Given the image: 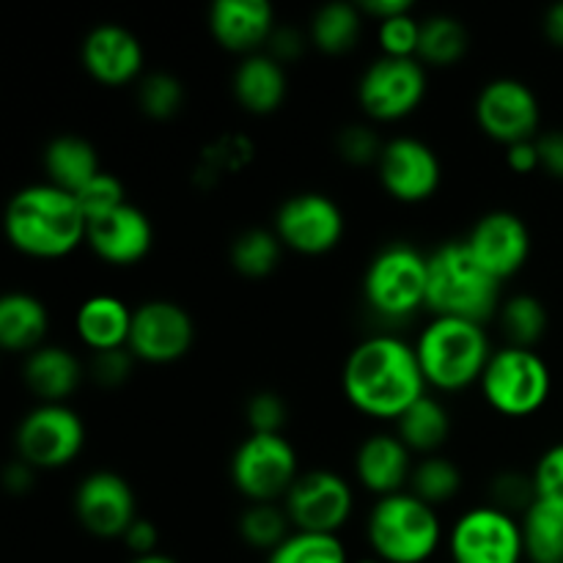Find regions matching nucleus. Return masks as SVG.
Masks as SVG:
<instances>
[{
	"instance_id": "obj_5",
	"label": "nucleus",
	"mask_w": 563,
	"mask_h": 563,
	"mask_svg": "<svg viewBox=\"0 0 563 563\" xmlns=\"http://www.w3.org/2000/svg\"><path fill=\"white\" fill-rule=\"evenodd\" d=\"M366 539L383 563H427L443 544L440 511L407 493L379 498L366 520Z\"/></svg>"
},
{
	"instance_id": "obj_51",
	"label": "nucleus",
	"mask_w": 563,
	"mask_h": 563,
	"mask_svg": "<svg viewBox=\"0 0 563 563\" xmlns=\"http://www.w3.org/2000/svg\"><path fill=\"white\" fill-rule=\"evenodd\" d=\"M357 5H361L363 16H374L377 22L394 20V16L416 11V5H412L410 0H363V3H357Z\"/></svg>"
},
{
	"instance_id": "obj_38",
	"label": "nucleus",
	"mask_w": 563,
	"mask_h": 563,
	"mask_svg": "<svg viewBox=\"0 0 563 563\" xmlns=\"http://www.w3.org/2000/svg\"><path fill=\"white\" fill-rule=\"evenodd\" d=\"M267 563H350V555L339 537L295 531L267 555Z\"/></svg>"
},
{
	"instance_id": "obj_40",
	"label": "nucleus",
	"mask_w": 563,
	"mask_h": 563,
	"mask_svg": "<svg viewBox=\"0 0 563 563\" xmlns=\"http://www.w3.org/2000/svg\"><path fill=\"white\" fill-rule=\"evenodd\" d=\"M383 148L385 141L372 124H346L335 135V152L346 165H355V168H368V165L377 168Z\"/></svg>"
},
{
	"instance_id": "obj_10",
	"label": "nucleus",
	"mask_w": 563,
	"mask_h": 563,
	"mask_svg": "<svg viewBox=\"0 0 563 563\" xmlns=\"http://www.w3.org/2000/svg\"><path fill=\"white\" fill-rule=\"evenodd\" d=\"M427 91L429 77L421 60L379 55L357 80V104L377 124H394L416 113Z\"/></svg>"
},
{
	"instance_id": "obj_13",
	"label": "nucleus",
	"mask_w": 563,
	"mask_h": 563,
	"mask_svg": "<svg viewBox=\"0 0 563 563\" xmlns=\"http://www.w3.org/2000/svg\"><path fill=\"white\" fill-rule=\"evenodd\" d=\"M273 231L286 251L300 256H324L344 240L346 220L339 203L317 190L295 192L275 212Z\"/></svg>"
},
{
	"instance_id": "obj_43",
	"label": "nucleus",
	"mask_w": 563,
	"mask_h": 563,
	"mask_svg": "<svg viewBox=\"0 0 563 563\" xmlns=\"http://www.w3.org/2000/svg\"><path fill=\"white\" fill-rule=\"evenodd\" d=\"M245 421L251 434H284L289 421V405L275 390H258L247 399Z\"/></svg>"
},
{
	"instance_id": "obj_36",
	"label": "nucleus",
	"mask_w": 563,
	"mask_h": 563,
	"mask_svg": "<svg viewBox=\"0 0 563 563\" xmlns=\"http://www.w3.org/2000/svg\"><path fill=\"white\" fill-rule=\"evenodd\" d=\"M410 489L416 498H421L423 504L440 509L443 504H451L456 495L462 493V471L456 467V462H451L449 456H423L416 462L410 476Z\"/></svg>"
},
{
	"instance_id": "obj_28",
	"label": "nucleus",
	"mask_w": 563,
	"mask_h": 563,
	"mask_svg": "<svg viewBox=\"0 0 563 563\" xmlns=\"http://www.w3.org/2000/svg\"><path fill=\"white\" fill-rule=\"evenodd\" d=\"M396 434L412 456L418 454L423 460V456L440 454V449L451 438L449 407L438 396H421L416 405L401 412V418L396 421Z\"/></svg>"
},
{
	"instance_id": "obj_21",
	"label": "nucleus",
	"mask_w": 563,
	"mask_h": 563,
	"mask_svg": "<svg viewBox=\"0 0 563 563\" xmlns=\"http://www.w3.org/2000/svg\"><path fill=\"white\" fill-rule=\"evenodd\" d=\"M275 9L267 0H214L209 5V33L229 53L256 55L275 33Z\"/></svg>"
},
{
	"instance_id": "obj_48",
	"label": "nucleus",
	"mask_w": 563,
	"mask_h": 563,
	"mask_svg": "<svg viewBox=\"0 0 563 563\" xmlns=\"http://www.w3.org/2000/svg\"><path fill=\"white\" fill-rule=\"evenodd\" d=\"M537 148H539V163H542L544 174L563 181V130L539 132Z\"/></svg>"
},
{
	"instance_id": "obj_52",
	"label": "nucleus",
	"mask_w": 563,
	"mask_h": 563,
	"mask_svg": "<svg viewBox=\"0 0 563 563\" xmlns=\"http://www.w3.org/2000/svg\"><path fill=\"white\" fill-rule=\"evenodd\" d=\"M542 31L553 47L563 49V0L561 3H553L548 11H544Z\"/></svg>"
},
{
	"instance_id": "obj_19",
	"label": "nucleus",
	"mask_w": 563,
	"mask_h": 563,
	"mask_svg": "<svg viewBox=\"0 0 563 563\" xmlns=\"http://www.w3.org/2000/svg\"><path fill=\"white\" fill-rule=\"evenodd\" d=\"M82 69L108 88L130 86L141 77L146 53L143 44L130 27L115 25V22H102L91 27L80 44Z\"/></svg>"
},
{
	"instance_id": "obj_31",
	"label": "nucleus",
	"mask_w": 563,
	"mask_h": 563,
	"mask_svg": "<svg viewBox=\"0 0 563 563\" xmlns=\"http://www.w3.org/2000/svg\"><path fill=\"white\" fill-rule=\"evenodd\" d=\"M526 561L531 563H563V506L537 500L520 517Z\"/></svg>"
},
{
	"instance_id": "obj_14",
	"label": "nucleus",
	"mask_w": 563,
	"mask_h": 563,
	"mask_svg": "<svg viewBox=\"0 0 563 563\" xmlns=\"http://www.w3.org/2000/svg\"><path fill=\"white\" fill-rule=\"evenodd\" d=\"M476 124L489 141L515 146L533 141L542 124V104L533 88L517 77H495L484 82L473 104Z\"/></svg>"
},
{
	"instance_id": "obj_4",
	"label": "nucleus",
	"mask_w": 563,
	"mask_h": 563,
	"mask_svg": "<svg viewBox=\"0 0 563 563\" xmlns=\"http://www.w3.org/2000/svg\"><path fill=\"white\" fill-rule=\"evenodd\" d=\"M416 352L429 388L456 394L482 383L495 350L484 324L456 317H432L418 335Z\"/></svg>"
},
{
	"instance_id": "obj_27",
	"label": "nucleus",
	"mask_w": 563,
	"mask_h": 563,
	"mask_svg": "<svg viewBox=\"0 0 563 563\" xmlns=\"http://www.w3.org/2000/svg\"><path fill=\"white\" fill-rule=\"evenodd\" d=\"M42 165L49 185L60 187V190L71 192V196H77L88 181H93L102 174L93 143L80 135H69V132L53 137L44 146Z\"/></svg>"
},
{
	"instance_id": "obj_8",
	"label": "nucleus",
	"mask_w": 563,
	"mask_h": 563,
	"mask_svg": "<svg viewBox=\"0 0 563 563\" xmlns=\"http://www.w3.org/2000/svg\"><path fill=\"white\" fill-rule=\"evenodd\" d=\"M229 473L247 504H280L300 478V460L284 434H247L231 456Z\"/></svg>"
},
{
	"instance_id": "obj_16",
	"label": "nucleus",
	"mask_w": 563,
	"mask_h": 563,
	"mask_svg": "<svg viewBox=\"0 0 563 563\" xmlns=\"http://www.w3.org/2000/svg\"><path fill=\"white\" fill-rule=\"evenodd\" d=\"M383 190L399 203H423L443 185V163L427 141L396 135L385 141L377 163Z\"/></svg>"
},
{
	"instance_id": "obj_3",
	"label": "nucleus",
	"mask_w": 563,
	"mask_h": 563,
	"mask_svg": "<svg viewBox=\"0 0 563 563\" xmlns=\"http://www.w3.org/2000/svg\"><path fill=\"white\" fill-rule=\"evenodd\" d=\"M495 280L467 251L465 240H449L429 253L427 311L432 317H456L484 324L498 317L504 302Z\"/></svg>"
},
{
	"instance_id": "obj_7",
	"label": "nucleus",
	"mask_w": 563,
	"mask_h": 563,
	"mask_svg": "<svg viewBox=\"0 0 563 563\" xmlns=\"http://www.w3.org/2000/svg\"><path fill=\"white\" fill-rule=\"evenodd\" d=\"M478 388L498 416L528 418L548 405L553 374L537 350L506 344L493 352Z\"/></svg>"
},
{
	"instance_id": "obj_6",
	"label": "nucleus",
	"mask_w": 563,
	"mask_h": 563,
	"mask_svg": "<svg viewBox=\"0 0 563 563\" xmlns=\"http://www.w3.org/2000/svg\"><path fill=\"white\" fill-rule=\"evenodd\" d=\"M429 253L410 242H388L379 247L363 273V300L377 319L388 324L410 322L427 308Z\"/></svg>"
},
{
	"instance_id": "obj_49",
	"label": "nucleus",
	"mask_w": 563,
	"mask_h": 563,
	"mask_svg": "<svg viewBox=\"0 0 563 563\" xmlns=\"http://www.w3.org/2000/svg\"><path fill=\"white\" fill-rule=\"evenodd\" d=\"M506 165H509L515 174H533V170H542V163H539V148L537 137L533 141H520L515 146H506Z\"/></svg>"
},
{
	"instance_id": "obj_22",
	"label": "nucleus",
	"mask_w": 563,
	"mask_h": 563,
	"mask_svg": "<svg viewBox=\"0 0 563 563\" xmlns=\"http://www.w3.org/2000/svg\"><path fill=\"white\" fill-rule=\"evenodd\" d=\"M410 449L396 432H374L357 445L355 451V478L374 498L407 493L412 476Z\"/></svg>"
},
{
	"instance_id": "obj_23",
	"label": "nucleus",
	"mask_w": 563,
	"mask_h": 563,
	"mask_svg": "<svg viewBox=\"0 0 563 563\" xmlns=\"http://www.w3.org/2000/svg\"><path fill=\"white\" fill-rule=\"evenodd\" d=\"M82 374L86 368L80 357L58 344L38 346L22 363L25 388L36 396L38 405H66V399L80 388Z\"/></svg>"
},
{
	"instance_id": "obj_39",
	"label": "nucleus",
	"mask_w": 563,
	"mask_h": 563,
	"mask_svg": "<svg viewBox=\"0 0 563 563\" xmlns=\"http://www.w3.org/2000/svg\"><path fill=\"white\" fill-rule=\"evenodd\" d=\"M533 504H537V487L531 473L504 471L489 482V506L495 509L522 517Z\"/></svg>"
},
{
	"instance_id": "obj_50",
	"label": "nucleus",
	"mask_w": 563,
	"mask_h": 563,
	"mask_svg": "<svg viewBox=\"0 0 563 563\" xmlns=\"http://www.w3.org/2000/svg\"><path fill=\"white\" fill-rule=\"evenodd\" d=\"M33 484H36V467H31L27 462H22L20 456H14L3 471L5 493L27 495L33 489Z\"/></svg>"
},
{
	"instance_id": "obj_37",
	"label": "nucleus",
	"mask_w": 563,
	"mask_h": 563,
	"mask_svg": "<svg viewBox=\"0 0 563 563\" xmlns=\"http://www.w3.org/2000/svg\"><path fill=\"white\" fill-rule=\"evenodd\" d=\"M137 108L152 121H170L185 108V82L170 71H152L137 82Z\"/></svg>"
},
{
	"instance_id": "obj_29",
	"label": "nucleus",
	"mask_w": 563,
	"mask_h": 563,
	"mask_svg": "<svg viewBox=\"0 0 563 563\" xmlns=\"http://www.w3.org/2000/svg\"><path fill=\"white\" fill-rule=\"evenodd\" d=\"M363 33L361 5L333 0L317 9L308 25V38L324 55H346L357 47Z\"/></svg>"
},
{
	"instance_id": "obj_9",
	"label": "nucleus",
	"mask_w": 563,
	"mask_h": 563,
	"mask_svg": "<svg viewBox=\"0 0 563 563\" xmlns=\"http://www.w3.org/2000/svg\"><path fill=\"white\" fill-rule=\"evenodd\" d=\"M86 449V423L69 405H36L14 429V451L36 471H60Z\"/></svg>"
},
{
	"instance_id": "obj_32",
	"label": "nucleus",
	"mask_w": 563,
	"mask_h": 563,
	"mask_svg": "<svg viewBox=\"0 0 563 563\" xmlns=\"http://www.w3.org/2000/svg\"><path fill=\"white\" fill-rule=\"evenodd\" d=\"M498 322L504 335L509 339V346L533 350V346L544 339V333H548L550 313L548 306H544L537 295L517 291V295L506 297V300L500 302Z\"/></svg>"
},
{
	"instance_id": "obj_18",
	"label": "nucleus",
	"mask_w": 563,
	"mask_h": 563,
	"mask_svg": "<svg viewBox=\"0 0 563 563\" xmlns=\"http://www.w3.org/2000/svg\"><path fill=\"white\" fill-rule=\"evenodd\" d=\"M467 251L495 280H509L528 264L533 251V236L526 220L509 209H493L473 223L465 236Z\"/></svg>"
},
{
	"instance_id": "obj_33",
	"label": "nucleus",
	"mask_w": 563,
	"mask_h": 563,
	"mask_svg": "<svg viewBox=\"0 0 563 563\" xmlns=\"http://www.w3.org/2000/svg\"><path fill=\"white\" fill-rule=\"evenodd\" d=\"M284 256V242L273 229H245L234 236L229 247V262L242 278H267L278 269Z\"/></svg>"
},
{
	"instance_id": "obj_30",
	"label": "nucleus",
	"mask_w": 563,
	"mask_h": 563,
	"mask_svg": "<svg viewBox=\"0 0 563 563\" xmlns=\"http://www.w3.org/2000/svg\"><path fill=\"white\" fill-rule=\"evenodd\" d=\"M471 33L465 22L451 14H432L421 20V44H418V60L434 69L456 66L467 55Z\"/></svg>"
},
{
	"instance_id": "obj_2",
	"label": "nucleus",
	"mask_w": 563,
	"mask_h": 563,
	"mask_svg": "<svg viewBox=\"0 0 563 563\" xmlns=\"http://www.w3.org/2000/svg\"><path fill=\"white\" fill-rule=\"evenodd\" d=\"M3 225L14 251L44 262L75 253L88 234L77 198L49 181L16 190L5 207Z\"/></svg>"
},
{
	"instance_id": "obj_44",
	"label": "nucleus",
	"mask_w": 563,
	"mask_h": 563,
	"mask_svg": "<svg viewBox=\"0 0 563 563\" xmlns=\"http://www.w3.org/2000/svg\"><path fill=\"white\" fill-rule=\"evenodd\" d=\"M533 487H537V500L544 504L563 506V443L550 445L533 465Z\"/></svg>"
},
{
	"instance_id": "obj_46",
	"label": "nucleus",
	"mask_w": 563,
	"mask_h": 563,
	"mask_svg": "<svg viewBox=\"0 0 563 563\" xmlns=\"http://www.w3.org/2000/svg\"><path fill=\"white\" fill-rule=\"evenodd\" d=\"M308 42H311V38H308L306 33L300 31V27L278 25V27H275L273 38H269L267 53L273 55L275 60H280L284 66L295 64V60H300L302 55H306Z\"/></svg>"
},
{
	"instance_id": "obj_42",
	"label": "nucleus",
	"mask_w": 563,
	"mask_h": 563,
	"mask_svg": "<svg viewBox=\"0 0 563 563\" xmlns=\"http://www.w3.org/2000/svg\"><path fill=\"white\" fill-rule=\"evenodd\" d=\"M75 198H77V203H80L86 220L91 223V220H97V218H102V214L113 212V209L124 207L126 190H124V185H121L119 176L102 170V174H99L93 181H88V185L82 187Z\"/></svg>"
},
{
	"instance_id": "obj_53",
	"label": "nucleus",
	"mask_w": 563,
	"mask_h": 563,
	"mask_svg": "<svg viewBox=\"0 0 563 563\" xmlns=\"http://www.w3.org/2000/svg\"><path fill=\"white\" fill-rule=\"evenodd\" d=\"M130 563H179V561L170 559V555L165 553H154V555H143V559H132Z\"/></svg>"
},
{
	"instance_id": "obj_35",
	"label": "nucleus",
	"mask_w": 563,
	"mask_h": 563,
	"mask_svg": "<svg viewBox=\"0 0 563 563\" xmlns=\"http://www.w3.org/2000/svg\"><path fill=\"white\" fill-rule=\"evenodd\" d=\"M253 159V141L245 135H223L218 141L209 143L198 157L196 170H192V181L201 190H212L229 174L245 168Z\"/></svg>"
},
{
	"instance_id": "obj_34",
	"label": "nucleus",
	"mask_w": 563,
	"mask_h": 563,
	"mask_svg": "<svg viewBox=\"0 0 563 563\" xmlns=\"http://www.w3.org/2000/svg\"><path fill=\"white\" fill-rule=\"evenodd\" d=\"M240 539L253 550L273 553L295 533L284 504H247L236 520Z\"/></svg>"
},
{
	"instance_id": "obj_41",
	"label": "nucleus",
	"mask_w": 563,
	"mask_h": 563,
	"mask_svg": "<svg viewBox=\"0 0 563 563\" xmlns=\"http://www.w3.org/2000/svg\"><path fill=\"white\" fill-rule=\"evenodd\" d=\"M377 42L385 58H418L421 20H416V14L410 11V14L377 22Z\"/></svg>"
},
{
	"instance_id": "obj_45",
	"label": "nucleus",
	"mask_w": 563,
	"mask_h": 563,
	"mask_svg": "<svg viewBox=\"0 0 563 563\" xmlns=\"http://www.w3.org/2000/svg\"><path fill=\"white\" fill-rule=\"evenodd\" d=\"M135 363L137 361L130 352V346H124V350L97 352V355H91V363H88V377L99 388H121L132 377V372H135Z\"/></svg>"
},
{
	"instance_id": "obj_25",
	"label": "nucleus",
	"mask_w": 563,
	"mask_h": 563,
	"mask_svg": "<svg viewBox=\"0 0 563 563\" xmlns=\"http://www.w3.org/2000/svg\"><path fill=\"white\" fill-rule=\"evenodd\" d=\"M132 313H135V308H130L115 295L86 297L75 313L77 339L86 350H91V355L124 350L130 344Z\"/></svg>"
},
{
	"instance_id": "obj_26",
	"label": "nucleus",
	"mask_w": 563,
	"mask_h": 563,
	"mask_svg": "<svg viewBox=\"0 0 563 563\" xmlns=\"http://www.w3.org/2000/svg\"><path fill=\"white\" fill-rule=\"evenodd\" d=\"M49 311L31 291H9L0 297V346L31 355L47 344Z\"/></svg>"
},
{
	"instance_id": "obj_20",
	"label": "nucleus",
	"mask_w": 563,
	"mask_h": 563,
	"mask_svg": "<svg viewBox=\"0 0 563 563\" xmlns=\"http://www.w3.org/2000/svg\"><path fill=\"white\" fill-rule=\"evenodd\" d=\"M93 256L113 267H132L143 262L154 247V225L141 207L126 201L124 207L88 223L86 234Z\"/></svg>"
},
{
	"instance_id": "obj_12",
	"label": "nucleus",
	"mask_w": 563,
	"mask_h": 563,
	"mask_svg": "<svg viewBox=\"0 0 563 563\" xmlns=\"http://www.w3.org/2000/svg\"><path fill=\"white\" fill-rule=\"evenodd\" d=\"M284 509L295 531L339 537L355 511V489L341 473L317 467L300 473L284 498Z\"/></svg>"
},
{
	"instance_id": "obj_11",
	"label": "nucleus",
	"mask_w": 563,
	"mask_h": 563,
	"mask_svg": "<svg viewBox=\"0 0 563 563\" xmlns=\"http://www.w3.org/2000/svg\"><path fill=\"white\" fill-rule=\"evenodd\" d=\"M451 563H522L526 542H522L520 517L500 511L495 506H473L456 517L449 537Z\"/></svg>"
},
{
	"instance_id": "obj_24",
	"label": "nucleus",
	"mask_w": 563,
	"mask_h": 563,
	"mask_svg": "<svg viewBox=\"0 0 563 563\" xmlns=\"http://www.w3.org/2000/svg\"><path fill=\"white\" fill-rule=\"evenodd\" d=\"M231 93L236 104L251 115H269L280 110L289 93V75L280 60L269 53L247 55L231 77Z\"/></svg>"
},
{
	"instance_id": "obj_17",
	"label": "nucleus",
	"mask_w": 563,
	"mask_h": 563,
	"mask_svg": "<svg viewBox=\"0 0 563 563\" xmlns=\"http://www.w3.org/2000/svg\"><path fill=\"white\" fill-rule=\"evenodd\" d=\"M77 522L97 539H124L137 520L132 484L115 471H93L75 489Z\"/></svg>"
},
{
	"instance_id": "obj_15",
	"label": "nucleus",
	"mask_w": 563,
	"mask_h": 563,
	"mask_svg": "<svg viewBox=\"0 0 563 563\" xmlns=\"http://www.w3.org/2000/svg\"><path fill=\"white\" fill-rule=\"evenodd\" d=\"M196 344V322L174 300H146L135 306L130 330V352L135 361L168 366L181 361Z\"/></svg>"
},
{
	"instance_id": "obj_47",
	"label": "nucleus",
	"mask_w": 563,
	"mask_h": 563,
	"mask_svg": "<svg viewBox=\"0 0 563 563\" xmlns=\"http://www.w3.org/2000/svg\"><path fill=\"white\" fill-rule=\"evenodd\" d=\"M124 548L130 550L132 559H143V555H154L157 553V544H159V531L152 520L146 517H137L135 522L130 526V531L124 533Z\"/></svg>"
},
{
	"instance_id": "obj_1",
	"label": "nucleus",
	"mask_w": 563,
	"mask_h": 563,
	"mask_svg": "<svg viewBox=\"0 0 563 563\" xmlns=\"http://www.w3.org/2000/svg\"><path fill=\"white\" fill-rule=\"evenodd\" d=\"M341 390L361 416L396 423L407 407L427 396L429 385L416 344H407L396 333H374L357 341L346 355Z\"/></svg>"
}]
</instances>
